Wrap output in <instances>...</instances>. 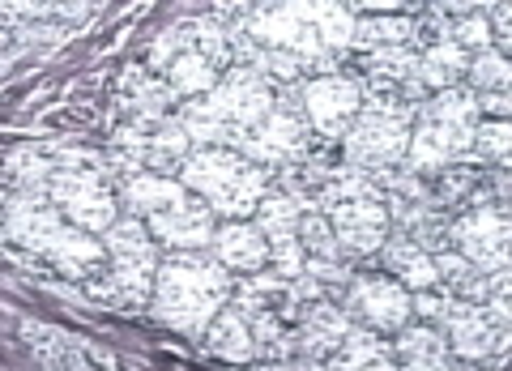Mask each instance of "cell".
<instances>
[{"instance_id": "1", "label": "cell", "mask_w": 512, "mask_h": 371, "mask_svg": "<svg viewBox=\"0 0 512 371\" xmlns=\"http://www.w3.org/2000/svg\"><path fill=\"white\" fill-rule=\"evenodd\" d=\"M278 103V86L252 69H227L218 86L201 99H188L175 107V120L188 133L192 150H235L256 124H261Z\"/></svg>"}, {"instance_id": "2", "label": "cell", "mask_w": 512, "mask_h": 371, "mask_svg": "<svg viewBox=\"0 0 512 371\" xmlns=\"http://www.w3.org/2000/svg\"><path fill=\"white\" fill-rule=\"evenodd\" d=\"M235 278L222 269L214 256L205 252H171L167 261H158L154 273V316L163 325L180 329L188 337H201L205 325L231 303Z\"/></svg>"}, {"instance_id": "3", "label": "cell", "mask_w": 512, "mask_h": 371, "mask_svg": "<svg viewBox=\"0 0 512 371\" xmlns=\"http://www.w3.org/2000/svg\"><path fill=\"white\" fill-rule=\"evenodd\" d=\"M478 124H483V116H478V99L466 86L431 94L423 107H414L406 171L427 180V175H440L453 163H466Z\"/></svg>"}, {"instance_id": "4", "label": "cell", "mask_w": 512, "mask_h": 371, "mask_svg": "<svg viewBox=\"0 0 512 371\" xmlns=\"http://www.w3.org/2000/svg\"><path fill=\"white\" fill-rule=\"evenodd\" d=\"M180 184L184 192L214 209V218L227 222H248L256 214V205L269 192V171L252 167L248 158H239L235 150H192L180 163Z\"/></svg>"}, {"instance_id": "5", "label": "cell", "mask_w": 512, "mask_h": 371, "mask_svg": "<svg viewBox=\"0 0 512 371\" xmlns=\"http://www.w3.org/2000/svg\"><path fill=\"white\" fill-rule=\"evenodd\" d=\"M107 269L86 278V290L94 299L111 303V308H141L154 295V273H158V244L150 239L146 222L120 218L116 227L103 235Z\"/></svg>"}, {"instance_id": "6", "label": "cell", "mask_w": 512, "mask_h": 371, "mask_svg": "<svg viewBox=\"0 0 512 371\" xmlns=\"http://www.w3.org/2000/svg\"><path fill=\"white\" fill-rule=\"evenodd\" d=\"M410 128H414V107L397 99H363L355 124L342 137V163L363 175L406 167Z\"/></svg>"}, {"instance_id": "7", "label": "cell", "mask_w": 512, "mask_h": 371, "mask_svg": "<svg viewBox=\"0 0 512 371\" xmlns=\"http://www.w3.org/2000/svg\"><path fill=\"white\" fill-rule=\"evenodd\" d=\"M239 30L261 47H269V52L291 56L299 64V73L329 77L342 60L320 43V30L312 22V5H256V9H248V18L239 22Z\"/></svg>"}, {"instance_id": "8", "label": "cell", "mask_w": 512, "mask_h": 371, "mask_svg": "<svg viewBox=\"0 0 512 371\" xmlns=\"http://www.w3.org/2000/svg\"><path fill=\"white\" fill-rule=\"evenodd\" d=\"M448 244L478 273H500L512 261V218L508 205H474L470 214L448 222Z\"/></svg>"}, {"instance_id": "9", "label": "cell", "mask_w": 512, "mask_h": 371, "mask_svg": "<svg viewBox=\"0 0 512 371\" xmlns=\"http://www.w3.org/2000/svg\"><path fill=\"white\" fill-rule=\"evenodd\" d=\"M299 103H303V124L312 128V137L342 141L363 107V90L346 73L308 77V82H299Z\"/></svg>"}, {"instance_id": "10", "label": "cell", "mask_w": 512, "mask_h": 371, "mask_svg": "<svg viewBox=\"0 0 512 371\" xmlns=\"http://www.w3.org/2000/svg\"><path fill=\"white\" fill-rule=\"evenodd\" d=\"M342 312L359 320L367 333H402L414 312H410V290L393 282L389 273H367V278H350Z\"/></svg>"}, {"instance_id": "11", "label": "cell", "mask_w": 512, "mask_h": 371, "mask_svg": "<svg viewBox=\"0 0 512 371\" xmlns=\"http://www.w3.org/2000/svg\"><path fill=\"white\" fill-rule=\"evenodd\" d=\"M239 158H248L252 167L274 171L303 163L312 154V128L303 124V116H286V111H269V116L252 128V133L235 145Z\"/></svg>"}, {"instance_id": "12", "label": "cell", "mask_w": 512, "mask_h": 371, "mask_svg": "<svg viewBox=\"0 0 512 371\" xmlns=\"http://www.w3.org/2000/svg\"><path fill=\"white\" fill-rule=\"evenodd\" d=\"M256 222L252 227L265 235L269 244V273L295 282L303 273V248H299V218H303V201L299 197H286V192H265L261 205H256Z\"/></svg>"}, {"instance_id": "13", "label": "cell", "mask_w": 512, "mask_h": 371, "mask_svg": "<svg viewBox=\"0 0 512 371\" xmlns=\"http://www.w3.org/2000/svg\"><path fill=\"white\" fill-rule=\"evenodd\" d=\"M325 218H329L342 256H376L384 248V239L393 235V218H389V205H384V192L342 201V205H333Z\"/></svg>"}, {"instance_id": "14", "label": "cell", "mask_w": 512, "mask_h": 371, "mask_svg": "<svg viewBox=\"0 0 512 371\" xmlns=\"http://www.w3.org/2000/svg\"><path fill=\"white\" fill-rule=\"evenodd\" d=\"M146 231H150V239H158V244L171 248V252H205L214 244L218 218L201 197L188 192L184 201H175L163 209V214H154L146 222Z\"/></svg>"}, {"instance_id": "15", "label": "cell", "mask_w": 512, "mask_h": 371, "mask_svg": "<svg viewBox=\"0 0 512 371\" xmlns=\"http://www.w3.org/2000/svg\"><path fill=\"white\" fill-rule=\"evenodd\" d=\"M5 227L22 248H30L35 256H47L69 222L47 201V192H22V197L9 201V209H5Z\"/></svg>"}, {"instance_id": "16", "label": "cell", "mask_w": 512, "mask_h": 371, "mask_svg": "<svg viewBox=\"0 0 512 371\" xmlns=\"http://www.w3.org/2000/svg\"><path fill=\"white\" fill-rule=\"evenodd\" d=\"M350 329H355V320L342 312V303L320 299V303H312V308H303V316H299L295 354H303V359H312V363H325L329 354L346 342Z\"/></svg>"}, {"instance_id": "17", "label": "cell", "mask_w": 512, "mask_h": 371, "mask_svg": "<svg viewBox=\"0 0 512 371\" xmlns=\"http://www.w3.org/2000/svg\"><path fill=\"white\" fill-rule=\"evenodd\" d=\"M389 346H393L397 371H457V359L448 354L440 329L423 325V320H410L402 333H393Z\"/></svg>"}, {"instance_id": "18", "label": "cell", "mask_w": 512, "mask_h": 371, "mask_svg": "<svg viewBox=\"0 0 512 371\" xmlns=\"http://www.w3.org/2000/svg\"><path fill=\"white\" fill-rule=\"evenodd\" d=\"M210 248H214V261L227 273H239V278L261 273L269 265V244L252 222H227V227H218Z\"/></svg>"}, {"instance_id": "19", "label": "cell", "mask_w": 512, "mask_h": 371, "mask_svg": "<svg viewBox=\"0 0 512 371\" xmlns=\"http://www.w3.org/2000/svg\"><path fill=\"white\" fill-rule=\"evenodd\" d=\"M188 192L180 180H171V175H154V171H141L133 180H124L116 188V201L124 209V218H137V222H150L154 214H163L167 205L184 201Z\"/></svg>"}, {"instance_id": "20", "label": "cell", "mask_w": 512, "mask_h": 371, "mask_svg": "<svg viewBox=\"0 0 512 371\" xmlns=\"http://www.w3.org/2000/svg\"><path fill=\"white\" fill-rule=\"evenodd\" d=\"M380 265L389 269V278L402 282L410 295H414V290H436V265H431V256L414 244V239H406V235L393 231L389 239H384Z\"/></svg>"}, {"instance_id": "21", "label": "cell", "mask_w": 512, "mask_h": 371, "mask_svg": "<svg viewBox=\"0 0 512 371\" xmlns=\"http://www.w3.org/2000/svg\"><path fill=\"white\" fill-rule=\"evenodd\" d=\"M466 69H470V56L461 52L453 39L423 47L419 60H414V77H419V86L427 94H440V90L461 86V82H466Z\"/></svg>"}, {"instance_id": "22", "label": "cell", "mask_w": 512, "mask_h": 371, "mask_svg": "<svg viewBox=\"0 0 512 371\" xmlns=\"http://www.w3.org/2000/svg\"><path fill=\"white\" fill-rule=\"evenodd\" d=\"M325 371H397V359L389 342L355 325L346 333V342L325 359Z\"/></svg>"}, {"instance_id": "23", "label": "cell", "mask_w": 512, "mask_h": 371, "mask_svg": "<svg viewBox=\"0 0 512 371\" xmlns=\"http://www.w3.org/2000/svg\"><path fill=\"white\" fill-rule=\"evenodd\" d=\"M205 350L218 354V359H227V363H252L256 359V346H252V329H248V320L239 316L231 303L222 308L210 325H205Z\"/></svg>"}, {"instance_id": "24", "label": "cell", "mask_w": 512, "mask_h": 371, "mask_svg": "<svg viewBox=\"0 0 512 371\" xmlns=\"http://www.w3.org/2000/svg\"><path fill=\"white\" fill-rule=\"evenodd\" d=\"M150 163V128L141 124H124L116 137H111V150H107V171H116L120 180H133Z\"/></svg>"}, {"instance_id": "25", "label": "cell", "mask_w": 512, "mask_h": 371, "mask_svg": "<svg viewBox=\"0 0 512 371\" xmlns=\"http://www.w3.org/2000/svg\"><path fill=\"white\" fill-rule=\"evenodd\" d=\"M192 154V141H188V133L180 128V120L175 116H167L163 124H154L150 128V171L154 175H171V171H180V163Z\"/></svg>"}, {"instance_id": "26", "label": "cell", "mask_w": 512, "mask_h": 371, "mask_svg": "<svg viewBox=\"0 0 512 371\" xmlns=\"http://www.w3.org/2000/svg\"><path fill=\"white\" fill-rule=\"evenodd\" d=\"M299 248H303V261H338L346 265V256L333 239V227L329 218L320 214L312 201H303V218H299Z\"/></svg>"}, {"instance_id": "27", "label": "cell", "mask_w": 512, "mask_h": 371, "mask_svg": "<svg viewBox=\"0 0 512 371\" xmlns=\"http://www.w3.org/2000/svg\"><path fill=\"white\" fill-rule=\"evenodd\" d=\"M218 77H222V73H214L197 52H184V56H175V60L167 64L163 82L188 103V99H201V94H210V90L218 86Z\"/></svg>"}, {"instance_id": "28", "label": "cell", "mask_w": 512, "mask_h": 371, "mask_svg": "<svg viewBox=\"0 0 512 371\" xmlns=\"http://www.w3.org/2000/svg\"><path fill=\"white\" fill-rule=\"evenodd\" d=\"M128 103H133V116H137L141 128H154V124H163L167 116H175V103H180V94H175V90L163 82V77H150V73H146V77L137 82V94H133Z\"/></svg>"}, {"instance_id": "29", "label": "cell", "mask_w": 512, "mask_h": 371, "mask_svg": "<svg viewBox=\"0 0 512 371\" xmlns=\"http://www.w3.org/2000/svg\"><path fill=\"white\" fill-rule=\"evenodd\" d=\"M414 35L410 18H355V35H350V47L359 52H380V47H402Z\"/></svg>"}, {"instance_id": "30", "label": "cell", "mask_w": 512, "mask_h": 371, "mask_svg": "<svg viewBox=\"0 0 512 371\" xmlns=\"http://www.w3.org/2000/svg\"><path fill=\"white\" fill-rule=\"evenodd\" d=\"M466 86L470 94H508L512 90V64L508 56H500L495 47H487V52L470 56V69H466Z\"/></svg>"}, {"instance_id": "31", "label": "cell", "mask_w": 512, "mask_h": 371, "mask_svg": "<svg viewBox=\"0 0 512 371\" xmlns=\"http://www.w3.org/2000/svg\"><path fill=\"white\" fill-rule=\"evenodd\" d=\"M508 154H512V124L508 120H483L474 128L470 154L474 163H487L495 171H508Z\"/></svg>"}, {"instance_id": "32", "label": "cell", "mask_w": 512, "mask_h": 371, "mask_svg": "<svg viewBox=\"0 0 512 371\" xmlns=\"http://www.w3.org/2000/svg\"><path fill=\"white\" fill-rule=\"evenodd\" d=\"M483 184V171H474L470 163H453V167H444L436 175V184H431V201H436L440 209H453L461 201H470L474 197V188Z\"/></svg>"}, {"instance_id": "33", "label": "cell", "mask_w": 512, "mask_h": 371, "mask_svg": "<svg viewBox=\"0 0 512 371\" xmlns=\"http://www.w3.org/2000/svg\"><path fill=\"white\" fill-rule=\"evenodd\" d=\"M248 329H252V346L261 359H291L295 354V333L282 325V320L274 312H261V316H252L248 320Z\"/></svg>"}, {"instance_id": "34", "label": "cell", "mask_w": 512, "mask_h": 371, "mask_svg": "<svg viewBox=\"0 0 512 371\" xmlns=\"http://www.w3.org/2000/svg\"><path fill=\"white\" fill-rule=\"evenodd\" d=\"M192 52H197L214 73L235 69V52H231V30L218 22H201L192 26Z\"/></svg>"}]
</instances>
